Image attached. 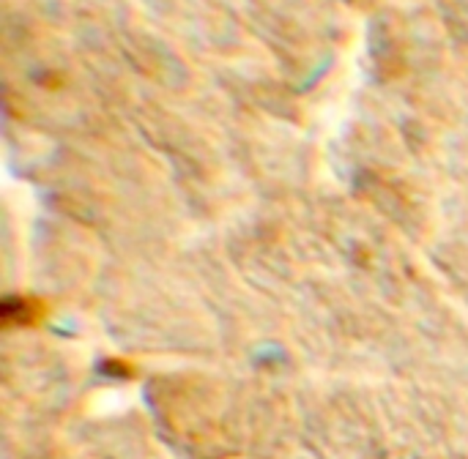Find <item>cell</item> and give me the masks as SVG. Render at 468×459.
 Segmentation results:
<instances>
[]
</instances>
